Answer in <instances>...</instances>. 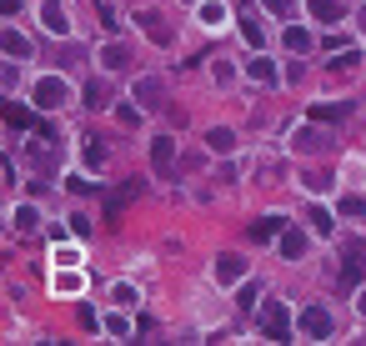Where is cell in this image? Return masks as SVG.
Returning <instances> with one entry per match:
<instances>
[{
  "instance_id": "26",
  "label": "cell",
  "mask_w": 366,
  "mask_h": 346,
  "mask_svg": "<svg viewBox=\"0 0 366 346\" xmlns=\"http://www.w3.org/2000/svg\"><path fill=\"white\" fill-rule=\"evenodd\" d=\"M105 331H111V336H121V341H125V336H131V321H125V316L116 311L111 321H105Z\"/></svg>"
},
{
  "instance_id": "15",
  "label": "cell",
  "mask_w": 366,
  "mask_h": 346,
  "mask_svg": "<svg viewBox=\"0 0 366 346\" xmlns=\"http://www.w3.org/2000/svg\"><path fill=\"white\" fill-rule=\"evenodd\" d=\"M246 71H251V80H261V85H271V80H276V66H271L266 55H251V60H246Z\"/></svg>"
},
{
  "instance_id": "18",
  "label": "cell",
  "mask_w": 366,
  "mask_h": 346,
  "mask_svg": "<svg viewBox=\"0 0 366 346\" xmlns=\"http://www.w3.org/2000/svg\"><path fill=\"white\" fill-rule=\"evenodd\" d=\"M150 161H156V166H171V161H176V141H171V136L150 141Z\"/></svg>"
},
{
  "instance_id": "28",
  "label": "cell",
  "mask_w": 366,
  "mask_h": 346,
  "mask_svg": "<svg viewBox=\"0 0 366 346\" xmlns=\"http://www.w3.org/2000/svg\"><path fill=\"white\" fill-rule=\"evenodd\" d=\"M331 66H336V71H351V66H361V51H341V55L331 60Z\"/></svg>"
},
{
  "instance_id": "23",
  "label": "cell",
  "mask_w": 366,
  "mask_h": 346,
  "mask_svg": "<svg viewBox=\"0 0 366 346\" xmlns=\"http://www.w3.org/2000/svg\"><path fill=\"white\" fill-rule=\"evenodd\" d=\"M85 161H91V166H105V146H101L96 136H85Z\"/></svg>"
},
{
  "instance_id": "30",
  "label": "cell",
  "mask_w": 366,
  "mask_h": 346,
  "mask_svg": "<svg viewBox=\"0 0 366 346\" xmlns=\"http://www.w3.org/2000/svg\"><path fill=\"white\" fill-rule=\"evenodd\" d=\"M211 76H216L221 85H231V76H236V71H231V60H221V55H216V66H211Z\"/></svg>"
},
{
  "instance_id": "24",
  "label": "cell",
  "mask_w": 366,
  "mask_h": 346,
  "mask_svg": "<svg viewBox=\"0 0 366 346\" xmlns=\"http://www.w3.org/2000/svg\"><path fill=\"white\" fill-rule=\"evenodd\" d=\"M201 15H206V26H226V10L216 6V0H206V6H201Z\"/></svg>"
},
{
  "instance_id": "12",
  "label": "cell",
  "mask_w": 366,
  "mask_h": 346,
  "mask_svg": "<svg viewBox=\"0 0 366 346\" xmlns=\"http://www.w3.org/2000/svg\"><path fill=\"white\" fill-rule=\"evenodd\" d=\"M281 231H286V221H281V216H261V221L251 226V241H276Z\"/></svg>"
},
{
  "instance_id": "31",
  "label": "cell",
  "mask_w": 366,
  "mask_h": 346,
  "mask_svg": "<svg viewBox=\"0 0 366 346\" xmlns=\"http://www.w3.org/2000/svg\"><path fill=\"white\" fill-rule=\"evenodd\" d=\"M76 316H80V327H85V331H96V327H101V316L85 306V301H80V311H76Z\"/></svg>"
},
{
  "instance_id": "8",
  "label": "cell",
  "mask_w": 366,
  "mask_h": 346,
  "mask_svg": "<svg viewBox=\"0 0 366 346\" xmlns=\"http://www.w3.org/2000/svg\"><path fill=\"white\" fill-rule=\"evenodd\" d=\"M136 20H141V31H146L150 40H156V46H166V40H171V26H166V20H161L156 10H141Z\"/></svg>"
},
{
  "instance_id": "32",
  "label": "cell",
  "mask_w": 366,
  "mask_h": 346,
  "mask_svg": "<svg viewBox=\"0 0 366 346\" xmlns=\"http://www.w3.org/2000/svg\"><path fill=\"white\" fill-rule=\"evenodd\" d=\"M366 206H361V196H347V201H341V216H361Z\"/></svg>"
},
{
  "instance_id": "34",
  "label": "cell",
  "mask_w": 366,
  "mask_h": 346,
  "mask_svg": "<svg viewBox=\"0 0 366 346\" xmlns=\"http://www.w3.org/2000/svg\"><path fill=\"white\" fill-rule=\"evenodd\" d=\"M0 10H6V15H15V10H20V0H0Z\"/></svg>"
},
{
  "instance_id": "3",
  "label": "cell",
  "mask_w": 366,
  "mask_h": 346,
  "mask_svg": "<svg viewBox=\"0 0 366 346\" xmlns=\"http://www.w3.org/2000/svg\"><path fill=\"white\" fill-rule=\"evenodd\" d=\"M261 331L271 341H286L291 336V311L281 306V301H266V311H261Z\"/></svg>"
},
{
  "instance_id": "27",
  "label": "cell",
  "mask_w": 366,
  "mask_h": 346,
  "mask_svg": "<svg viewBox=\"0 0 366 346\" xmlns=\"http://www.w3.org/2000/svg\"><path fill=\"white\" fill-rule=\"evenodd\" d=\"M111 301H116V306H131V301H136V286H121V281H116V286H111Z\"/></svg>"
},
{
  "instance_id": "10",
  "label": "cell",
  "mask_w": 366,
  "mask_h": 346,
  "mask_svg": "<svg viewBox=\"0 0 366 346\" xmlns=\"http://www.w3.org/2000/svg\"><path fill=\"white\" fill-rule=\"evenodd\" d=\"M361 281H366V256H347V261H341V286L356 291Z\"/></svg>"
},
{
  "instance_id": "35",
  "label": "cell",
  "mask_w": 366,
  "mask_h": 346,
  "mask_svg": "<svg viewBox=\"0 0 366 346\" xmlns=\"http://www.w3.org/2000/svg\"><path fill=\"white\" fill-rule=\"evenodd\" d=\"M356 311H361V316H366V291H356Z\"/></svg>"
},
{
  "instance_id": "20",
  "label": "cell",
  "mask_w": 366,
  "mask_h": 346,
  "mask_svg": "<svg viewBox=\"0 0 366 346\" xmlns=\"http://www.w3.org/2000/svg\"><path fill=\"white\" fill-rule=\"evenodd\" d=\"M6 121L15 126V131H26V126H31V111H26V105H6Z\"/></svg>"
},
{
  "instance_id": "1",
  "label": "cell",
  "mask_w": 366,
  "mask_h": 346,
  "mask_svg": "<svg viewBox=\"0 0 366 346\" xmlns=\"http://www.w3.org/2000/svg\"><path fill=\"white\" fill-rule=\"evenodd\" d=\"M66 96H71V85L60 80V76H40V80H35V105H40V111L66 105Z\"/></svg>"
},
{
  "instance_id": "36",
  "label": "cell",
  "mask_w": 366,
  "mask_h": 346,
  "mask_svg": "<svg viewBox=\"0 0 366 346\" xmlns=\"http://www.w3.org/2000/svg\"><path fill=\"white\" fill-rule=\"evenodd\" d=\"M361 31H366V6H361Z\"/></svg>"
},
{
  "instance_id": "19",
  "label": "cell",
  "mask_w": 366,
  "mask_h": 346,
  "mask_svg": "<svg viewBox=\"0 0 366 346\" xmlns=\"http://www.w3.org/2000/svg\"><path fill=\"white\" fill-rule=\"evenodd\" d=\"M206 146H211V150H221V156H226V150L236 146V131H226V126H216V131H206Z\"/></svg>"
},
{
  "instance_id": "33",
  "label": "cell",
  "mask_w": 366,
  "mask_h": 346,
  "mask_svg": "<svg viewBox=\"0 0 366 346\" xmlns=\"http://www.w3.org/2000/svg\"><path fill=\"white\" fill-rule=\"evenodd\" d=\"M286 6L291 0H266V10H276V15H286Z\"/></svg>"
},
{
  "instance_id": "25",
  "label": "cell",
  "mask_w": 366,
  "mask_h": 346,
  "mask_svg": "<svg viewBox=\"0 0 366 346\" xmlns=\"http://www.w3.org/2000/svg\"><path fill=\"white\" fill-rule=\"evenodd\" d=\"M241 35H246V46H256V51H261V26H256V20H241Z\"/></svg>"
},
{
  "instance_id": "7",
  "label": "cell",
  "mask_w": 366,
  "mask_h": 346,
  "mask_svg": "<svg viewBox=\"0 0 366 346\" xmlns=\"http://www.w3.org/2000/svg\"><path fill=\"white\" fill-rule=\"evenodd\" d=\"M136 101H141V111H156V105H161V80L156 76H141L136 80Z\"/></svg>"
},
{
  "instance_id": "22",
  "label": "cell",
  "mask_w": 366,
  "mask_h": 346,
  "mask_svg": "<svg viewBox=\"0 0 366 346\" xmlns=\"http://www.w3.org/2000/svg\"><path fill=\"white\" fill-rule=\"evenodd\" d=\"M286 46H291V51H311V35L301 31V26H291V31H286Z\"/></svg>"
},
{
  "instance_id": "21",
  "label": "cell",
  "mask_w": 366,
  "mask_h": 346,
  "mask_svg": "<svg viewBox=\"0 0 366 346\" xmlns=\"http://www.w3.org/2000/svg\"><path fill=\"white\" fill-rule=\"evenodd\" d=\"M306 221H311V231H316V236H331V216L321 211V206H316V211L306 216Z\"/></svg>"
},
{
  "instance_id": "29",
  "label": "cell",
  "mask_w": 366,
  "mask_h": 346,
  "mask_svg": "<svg viewBox=\"0 0 366 346\" xmlns=\"http://www.w3.org/2000/svg\"><path fill=\"white\" fill-rule=\"evenodd\" d=\"M15 226H20V231H35V206H20V211H15Z\"/></svg>"
},
{
  "instance_id": "2",
  "label": "cell",
  "mask_w": 366,
  "mask_h": 346,
  "mask_svg": "<svg viewBox=\"0 0 366 346\" xmlns=\"http://www.w3.org/2000/svg\"><path fill=\"white\" fill-rule=\"evenodd\" d=\"M331 331H336V321H331V311H326V306H306V311H301V336L326 341Z\"/></svg>"
},
{
  "instance_id": "4",
  "label": "cell",
  "mask_w": 366,
  "mask_h": 346,
  "mask_svg": "<svg viewBox=\"0 0 366 346\" xmlns=\"http://www.w3.org/2000/svg\"><path fill=\"white\" fill-rule=\"evenodd\" d=\"M216 281H221V286H236V281H246V261H241L236 251L216 256Z\"/></svg>"
},
{
  "instance_id": "13",
  "label": "cell",
  "mask_w": 366,
  "mask_h": 346,
  "mask_svg": "<svg viewBox=\"0 0 366 346\" xmlns=\"http://www.w3.org/2000/svg\"><path fill=\"white\" fill-rule=\"evenodd\" d=\"M0 51L15 55V60H26V55H31V40L20 35V31H0Z\"/></svg>"
},
{
  "instance_id": "11",
  "label": "cell",
  "mask_w": 366,
  "mask_h": 346,
  "mask_svg": "<svg viewBox=\"0 0 366 346\" xmlns=\"http://www.w3.org/2000/svg\"><path fill=\"white\" fill-rule=\"evenodd\" d=\"M101 66H105V71H131V51H125L121 40H111V46L101 51Z\"/></svg>"
},
{
  "instance_id": "17",
  "label": "cell",
  "mask_w": 366,
  "mask_h": 346,
  "mask_svg": "<svg viewBox=\"0 0 366 346\" xmlns=\"http://www.w3.org/2000/svg\"><path fill=\"white\" fill-rule=\"evenodd\" d=\"M351 116V101H336V105H311V121H341Z\"/></svg>"
},
{
  "instance_id": "14",
  "label": "cell",
  "mask_w": 366,
  "mask_h": 346,
  "mask_svg": "<svg viewBox=\"0 0 366 346\" xmlns=\"http://www.w3.org/2000/svg\"><path fill=\"white\" fill-rule=\"evenodd\" d=\"M326 146H331L326 131H311V126H306V131H296V150H306V156H311V150H326Z\"/></svg>"
},
{
  "instance_id": "6",
  "label": "cell",
  "mask_w": 366,
  "mask_h": 346,
  "mask_svg": "<svg viewBox=\"0 0 366 346\" xmlns=\"http://www.w3.org/2000/svg\"><path fill=\"white\" fill-rule=\"evenodd\" d=\"M306 10H311V20H321V26H336V20L347 15L341 0H306Z\"/></svg>"
},
{
  "instance_id": "9",
  "label": "cell",
  "mask_w": 366,
  "mask_h": 346,
  "mask_svg": "<svg viewBox=\"0 0 366 346\" xmlns=\"http://www.w3.org/2000/svg\"><path fill=\"white\" fill-rule=\"evenodd\" d=\"M281 256H286V261H301V256H306V231L286 226L281 231Z\"/></svg>"
},
{
  "instance_id": "5",
  "label": "cell",
  "mask_w": 366,
  "mask_h": 346,
  "mask_svg": "<svg viewBox=\"0 0 366 346\" xmlns=\"http://www.w3.org/2000/svg\"><path fill=\"white\" fill-rule=\"evenodd\" d=\"M40 20H46V31H51V35H66V31H71L66 6H60V0H40Z\"/></svg>"
},
{
  "instance_id": "16",
  "label": "cell",
  "mask_w": 366,
  "mask_h": 346,
  "mask_svg": "<svg viewBox=\"0 0 366 346\" xmlns=\"http://www.w3.org/2000/svg\"><path fill=\"white\" fill-rule=\"evenodd\" d=\"M105 101H111V85H105V80H85V105H91V111H101Z\"/></svg>"
}]
</instances>
